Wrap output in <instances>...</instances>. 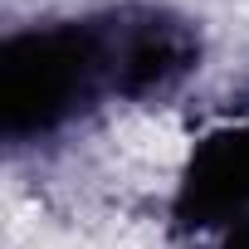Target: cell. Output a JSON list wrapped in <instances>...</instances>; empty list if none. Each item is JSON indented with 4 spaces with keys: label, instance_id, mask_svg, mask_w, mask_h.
<instances>
[{
    "label": "cell",
    "instance_id": "6da1fadb",
    "mask_svg": "<svg viewBox=\"0 0 249 249\" xmlns=\"http://www.w3.org/2000/svg\"><path fill=\"white\" fill-rule=\"evenodd\" d=\"M107 103H117L107 5L35 20L0 39V132L10 147L64 137Z\"/></svg>",
    "mask_w": 249,
    "mask_h": 249
},
{
    "label": "cell",
    "instance_id": "7a4b0ae2",
    "mask_svg": "<svg viewBox=\"0 0 249 249\" xmlns=\"http://www.w3.org/2000/svg\"><path fill=\"white\" fill-rule=\"evenodd\" d=\"M112 20V69H117V103H166L176 98L205 64L200 20L161 5V0H127L107 5Z\"/></svg>",
    "mask_w": 249,
    "mask_h": 249
},
{
    "label": "cell",
    "instance_id": "3957f363",
    "mask_svg": "<svg viewBox=\"0 0 249 249\" xmlns=\"http://www.w3.org/2000/svg\"><path fill=\"white\" fill-rule=\"evenodd\" d=\"M166 215L171 230L196 239H215L249 220V112L191 142L186 161L176 166Z\"/></svg>",
    "mask_w": 249,
    "mask_h": 249
},
{
    "label": "cell",
    "instance_id": "277c9868",
    "mask_svg": "<svg viewBox=\"0 0 249 249\" xmlns=\"http://www.w3.org/2000/svg\"><path fill=\"white\" fill-rule=\"evenodd\" d=\"M210 249H249V220H244V225H230L225 234H215Z\"/></svg>",
    "mask_w": 249,
    "mask_h": 249
}]
</instances>
